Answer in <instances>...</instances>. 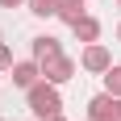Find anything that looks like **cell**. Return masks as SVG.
I'll list each match as a JSON object with an SVG mask.
<instances>
[{
	"label": "cell",
	"instance_id": "1",
	"mask_svg": "<svg viewBox=\"0 0 121 121\" xmlns=\"http://www.w3.org/2000/svg\"><path fill=\"white\" fill-rule=\"evenodd\" d=\"M25 100H29V113H34L38 121H50L63 113V92L54 84H46V79H38L29 92H25Z\"/></svg>",
	"mask_w": 121,
	"mask_h": 121
},
{
	"label": "cell",
	"instance_id": "2",
	"mask_svg": "<svg viewBox=\"0 0 121 121\" xmlns=\"http://www.w3.org/2000/svg\"><path fill=\"white\" fill-rule=\"evenodd\" d=\"M75 71H79V63L67 59V54H54V59L42 63V79H46V84H54V88H63L67 79H75Z\"/></svg>",
	"mask_w": 121,
	"mask_h": 121
},
{
	"label": "cell",
	"instance_id": "3",
	"mask_svg": "<svg viewBox=\"0 0 121 121\" xmlns=\"http://www.w3.org/2000/svg\"><path fill=\"white\" fill-rule=\"evenodd\" d=\"M88 121H121V96L96 92L88 100Z\"/></svg>",
	"mask_w": 121,
	"mask_h": 121
},
{
	"label": "cell",
	"instance_id": "4",
	"mask_svg": "<svg viewBox=\"0 0 121 121\" xmlns=\"http://www.w3.org/2000/svg\"><path fill=\"white\" fill-rule=\"evenodd\" d=\"M79 67H84L88 75H104V71L113 67L109 46H100V42H88V46H84V54H79Z\"/></svg>",
	"mask_w": 121,
	"mask_h": 121
},
{
	"label": "cell",
	"instance_id": "5",
	"mask_svg": "<svg viewBox=\"0 0 121 121\" xmlns=\"http://www.w3.org/2000/svg\"><path fill=\"white\" fill-rule=\"evenodd\" d=\"M38 79H42V63H38V59H21V63H13V88L29 92Z\"/></svg>",
	"mask_w": 121,
	"mask_h": 121
},
{
	"label": "cell",
	"instance_id": "6",
	"mask_svg": "<svg viewBox=\"0 0 121 121\" xmlns=\"http://www.w3.org/2000/svg\"><path fill=\"white\" fill-rule=\"evenodd\" d=\"M29 50H34L38 63H46V59H54V54H63V42H59V38H50V34H38L34 42H29Z\"/></svg>",
	"mask_w": 121,
	"mask_h": 121
},
{
	"label": "cell",
	"instance_id": "7",
	"mask_svg": "<svg viewBox=\"0 0 121 121\" xmlns=\"http://www.w3.org/2000/svg\"><path fill=\"white\" fill-rule=\"evenodd\" d=\"M71 34L79 38V42H100V21H96V17H88V13H84V17H79V21L71 25Z\"/></svg>",
	"mask_w": 121,
	"mask_h": 121
},
{
	"label": "cell",
	"instance_id": "8",
	"mask_svg": "<svg viewBox=\"0 0 121 121\" xmlns=\"http://www.w3.org/2000/svg\"><path fill=\"white\" fill-rule=\"evenodd\" d=\"M79 17H84V0H59V21L75 25Z\"/></svg>",
	"mask_w": 121,
	"mask_h": 121
},
{
	"label": "cell",
	"instance_id": "9",
	"mask_svg": "<svg viewBox=\"0 0 121 121\" xmlns=\"http://www.w3.org/2000/svg\"><path fill=\"white\" fill-rule=\"evenodd\" d=\"M25 9L34 17H59V0H25Z\"/></svg>",
	"mask_w": 121,
	"mask_h": 121
},
{
	"label": "cell",
	"instance_id": "10",
	"mask_svg": "<svg viewBox=\"0 0 121 121\" xmlns=\"http://www.w3.org/2000/svg\"><path fill=\"white\" fill-rule=\"evenodd\" d=\"M104 92L109 96H121V63H113L109 71H104Z\"/></svg>",
	"mask_w": 121,
	"mask_h": 121
},
{
	"label": "cell",
	"instance_id": "11",
	"mask_svg": "<svg viewBox=\"0 0 121 121\" xmlns=\"http://www.w3.org/2000/svg\"><path fill=\"white\" fill-rule=\"evenodd\" d=\"M0 71H13V50H9V42H0Z\"/></svg>",
	"mask_w": 121,
	"mask_h": 121
},
{
	"label": "cell",
	"instance_id": "12",
	"mask_svg": "<svg viewBox=\"0 0 121 121\" xmlns=\"http://www.w3.org/2000/svg\"><path fill=\"white\" fill-rule=\"evenodd\" d=\"M25 0H0V9H21Z\"/></svg>",
	"mask_w": 121,
	"mask_h": 121
},
{
	"label": "cell",
	"instance_id": "13",
	"mask_svg": "<svg viewBox=\"0 0 121 121\" xmlns=\"http://www.w3.org/2000/svg\"><path fill=\"white\" fill-rule=\"evenodd\" d=\"M50 121H67V117H63V113H59V117H50Z\"/></svg>",
	"mask_w": 121,
	"mask_h": 121
},
{
	"label": "cell",
	"instance_id": "14",
	"mask_svg": "<svg viewBox=\"0 0 121 121\" xmlns=\"http://www.w3.org/2000/svg\"><path fill=\"white\" fill-rule=\"evenodd\" d=\"M117 42H121V25H117Z\"/></svg>",
	"mask_w": 121,
	"mask_h": 121
},
{
	"label": "cell",
	"instance_id": "15",
	"mask_svg": "<svg viewBox=\"0 0 121 121\" xmlns=\"http://www.w3.org/2000/svg\"><path fill=\"white\" fill-rule=\"evenodd\" d=\"M0 42H4V34H0Z\"/></svg>",
	"mask_w": 121,
	"mask_h": 121
},
{
	"label": "cell",
	"instance_id": "16",
	"mask_svg": "<svg viewBox=\"0 0 121 121\" xmlns=\"http://www.w3.org/2000/svg\"><path fill=\"white\" fill-rule=\"evenodd\" d=\"M117 9H121V0H117Z\"/></svg>",
	"mask_w": 121,
	"mask_h": 121
},
{
	"label": "cell",
	"instance_id": "17",
	"mask_svg": "<svg viewBox=\"0 0 121 121\" xmlns=\"http://www.w3.org/2000/svg\"><path fill=\"white\" fill-rule=\"evenodd\" d=\"M0 121H4V117H0Z\"/></svg>",
	"mask_w": 121,
	"mask_h": 121
}]
</instances>
